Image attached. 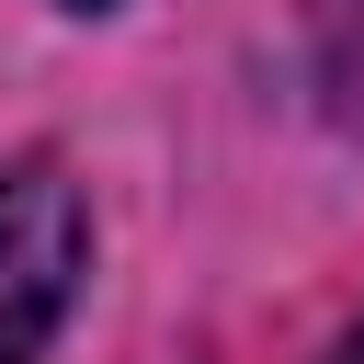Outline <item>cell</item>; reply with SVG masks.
Returning <instances> with one entry per match:
<instances>
[{
  "label": "cell",
  "instance_id": "obj_2",
  "mask_svg": "<svg viewBox=\"0 0 364 364\" xmlns=\"http://www.w3.org/2000/svg\"><path fill=\"white\" fill-rule=\"evenodd\" d=\"M341 364H364V330H353V341H341Z\"/></svg>",
  "mask_w": 364,
  "mask_h": 364
},
{
  "label": "cell",
  "instance_id": "obj_3",
  "mask_svg": "<svg viewBox=\"0 0 364 364\" xmlns=\"http://www.w3.org/2000/svg\"><path fill=\"white\" fill-rule=\"evenodd\" d=\"M80 11H91V0H80Z\"/></svg>",
  "mask_w": 364,
  "mask_h": 364
},
{
  "label": "cell",
  "instance_id": "obj_1",
  "mask_svg": "<svg viewBox=\"0 0 364 364\" xmlns=\"http://www.w3.org/2000/svg\"><path fill=\"white\" fill-rule=\"evenodd\" d=\"M80 193L57 171H0V364H34L46 330L68 318V284H80Z\"/></svg>",
  "mask_w": 364,
  "mask_h": 364
}]
</instances>
